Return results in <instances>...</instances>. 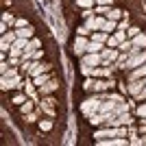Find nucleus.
I'll list each match as a JSON object with an SVG mask.
<instances>
[{"label": "nucleus", "mask_w": 146, "mask_h": 146, "mask_svg": "<svg viewBox=\"0 0 146 146\" xmlns=\"http://www.w3.org/2000/svg\"><path fill=\"white\" fill-rule=\"evenodd\" d=\"M94 137H96V140H107V137H118V131H116V127H107V124H105V129H98L96 133H94Z\"/></svg>", "instance_id": "obj_9"}, {"label": "nucleus", "mask_w": 146, "mask_h": 146, "mask_svg": "<svg viewBox=\"0 0 146 146\" xmlns=\"http://www.w3.org/2000/svg\"><path fill=\"white\" fill-rule=\"evenodd\" d=\"M135 113H137V116H140L142 120H144V118H146V103H142L140 107H137V109H135Z\"/></svg>", "instance_id": "obj_32"}, {"label": "nucleus", "mask_w": 146, "mask_h": 146, "mask_svg": "<svg viewBox=\"0 0 146 146\" xmlns=\"http://www.w3.org/2000/svg\"><path fill=\"white\" fill-rule=\"evenodd\" d=\"M13 26H15V29H24V26H29V24H26V20H24V18H18Z\"/></svg>", "instance_id": "obj_36"}, {"label": "nucleus", "mask_w": 146, "mask_h": 146, "mask_svg": "<svg viewBox=\"0 0 146 146\" xmlns=\"http://www.w3.org/2000/svg\"><path fill=\"white\" fill-rule=\"evenodd\" d=\"M33 103H35V100H33V98H29V100H26V103H22L20 105V109H22V113H29V111H33Z\"/></svg>", "instance_id": "obj_24"}, {"label": "nucleus", "mask_w": 146, "mask_h": 146, "mask_svg": "<svg viewBox=\"0 0 146 146\" xmlns=\"http://www.w3.org/2000/svg\"><path fill=\"white\" fill-rule=\"evenodd\" d=\"M35 83H33V81H29V79H26L24 81V92H26V96H29V98H33V100H37V92H35Z\"/></svg>", "instance_id": "obj_13"}, {"label": "nucleus", "mask_w": 146, "mask_h": 146, "mask_svg": "<svg viewBox=\"0 0 146 146\" xmlns=\"http://www.w3.org/2000/svg\"><path fill=\"white\" fill-rule=\"evenodd\" d=\"M107 22V18L105 15H92V18H85V26L92 31V33H96V31H103V24Z\"/></svg>", "instance_id": "obj_4"}, {"label": "nucleus", "mask_w": 146, "mask_h": 146, "mask_svg": "<svg viewBox=\"0 0 146 146\" xmlns=\"http://www.w3.org/2000/svg\"><path fill=\"white\" fill-rule=\"evenodd\" d=\"M135 100H146V85L142 87V92H137V94H135Z\"/></svg>", "instance_id": "obj_38"}, {"label": "nucleus", "mask_w": 146, "mask_h": 146, "mask_svg": "<svg viewBox=\"0 0 146 146\" xmlns=\"http://www.w3.org/2000/svg\"><path fill=\"white\" fill-rule=\"evenodd\" d=\"M87 44H90V39H87L85 35H79V37H76V42H74V55L83 57L87 52Z\"/></svg>", "instance_id": "obj_8"}, {"label": "nucleus", "mask_w": 146, "mask_h": 146, "mask_svg": "<svg viewBox=\"0 0 146 146\" xmlns=\"http://www.w3.org/2000/svg\"><path fill=\"white\" fill-rule=\"evenodd\" d=\"M18 39V33L15 31H11V33H2V37H0V42H7V44H13Z\"/></svg>", "instance_id": "obj_22"}, {"label": "nucleus", "mask_w": 146, "mask_h": 146, "mask_svg": "<svg viewBox=\"0 0 146 146\" xmlns=\"http://www.w3.org/2000/svg\"><path fill=\"white\" fill-rule=\"evenodd\" d=\"M18 37H24V39H31L33 37V26H24V29H15Z\"/></svg>", "instance_id": "obj_20"}, {"label": "nucleus", "mask_w": 146, "mask_h": 146, "mask_svg": "<svg viewBox=\"0 0 146 146\" xmlns=\"http://www.w3.org/2000/svg\"><path fill=\"white\" fill-rule=\"evenodd\" d=\"M103 31H105V33H109V35H111V33H116V31H118V22H116V20H107V22L103 24Z\"/></svg>", "instance_id": "obj_18"}, {"label": "nucleus", "mask_w": 146, "mask_h": 146, "mask_svg": "<svg viewBox=\"0 0 146 146\" xmlns=\"http://www.w3.org/2000/svg\"><path fill=\"white\" fill-rule=\"evenodd\" d=\"M100 103H103V100H100V98H98V94H96V96H92V98H87L85 103L81 105V111H83V113H85V116L90 118L92 113H96V111L100 109Z\"/></svg>", "instance_id": "obj_1"}, {"label": "nucleus", "mask_w": 146, "mask_h": 146, "mask_svg": "<svg viewBox=\"0 0 146 146\" xmlns=\"http://www.w3.org/2000/svg\"><path fill=\"white\" fill-rule=\"evenodd\" d=\"M144 83H146V76H144Z\"/></svg>", "instance_id": "obj_43"}, {"label": "nucleus", "mask_w": 146, "mask_h": 146, "mask_svg": "<svg viewBox=\"0 0 146 146\" xmlns=\"http://www.w3.org/2000/svg\"><path fill=\"white\" fill-rule=\"evenodd\" d=\"M142 63H146V50H140V52H129V61H127V70H133V68H140Z\"/></svg>", "instance_id": "obj_3"}, {"label": "nucleus", "mask_w": 146, "mask_h": 146, "mask_svg": "<svg viewBox=\"0 0 146 146\" xmlns=\"http://www.w3.org/2000/svg\"><path fill=\"white\" fill-rule=\"evenodd\" d=\"M113 85H116V81H113V79H107V81L94 79V83H92L90 92H105V90H111Z\"/></svg>", "instance_id": "obj_7"}, {"label": "nucleus", "mask_w": 146, "mask_h": 146, "mask_svg": "<svg viewBox=\"0 0 146 146\" xmlns=\"http://www.w3.org/2000/svg\"><path fill=\"white\" fill-rule=\"evenodd\" d=\"M92 15H94L92 9H83V18H92Z\"/></svg>", "instance_id": "obj_42"}, {"label": "nucleus", "mask_w": 146, "mask_h": 146, "mask_svg": "<svg viewBox=\"0 0 146 146\" xmlns=\"http://www.w3.org/2000/svg\"><path fill=\"white\" fill-rule=\"evenodd\" d=\"M76 5H79L81 9H92V7L96 5V0H76Z\"/></svg>", "instance_id": "obj_26"}, {"label": "nucleus", "mask_w": 146, "mask_h": 146, "mask_svg": "<svg viewBox=\"0 0 146 146\" xmlns=\"http://www.w3.org/2000/svg\"><path fill=\"white\" fill-rule=\"evenodd\" d=\"M2 76H7V79H11V76H18V68H13V66H11L5 74H2Z\"/></svg>", "instance_id": "obj_34"}, {"label": "nucleus", "mask_w": 146, "mask_h": 146, "mask_svg": "<svg viewBox=\"0 0 146 146\" xmlns=\"http://www.w3.org/2000/svg\"><path fill=\"white\" fill-rule=\"evenodd\" d=\"M48 68H50L48 63H42V61H31V70H29V74H31V76H37V74H44Z\"/></svg>", "instance_id": "obj_10"}, {"label": "nucleus", "mask_w": 146, "mask_h": 146, "mask_svg": "<svg viewBox=\"0 0 146 146\" xmlns=\"http://www.w3.org/2000/svg\"><path fill=\"white\" fill-rule=\"evenodd\" d=\"M144 79H135V81H129V94L131 96H135L137 92H142V87H144Z\"/></svg>", "instance_id": "obj_11"}, {"label": "nucleus", "mask_w": 146, "mask_h": 146, "mask_svg": "<svg viewBox=\"0 0 146 146\" xmlns=\"http://www.w3.org/2000/svg\"><path fill=\"white\" fill-rule=\"evenodd\" d=\"M100 57H103V66H113V63H116V59L120 57V50L105 46V48L100 50Z\"/></svg>", "instance_id": "obj_2"}, {"label": "nucleus", "mask_w": 146, "mask_h": 146, "mask_svg": "<svg viewBox=\"0 0 146 146\" xmlns=\"http://www.w3.org/2000/svg\"><path fill=\"white\" fill-rule=\"evenodd\" d=\"M35 120H37V113L29 111V113H26V122H35Z\"/></svg>", "instance_id": "obj_40"}, {"label": "nucleus", "mask_w": 146, "mask_h": 146, "mask_svg": "<svg viewBox=\"0 0 146 146\" xmlns=\"http://www.w3.org/2000/svg\"><path fill=\"white\" fill-rule=\"evenodd\" d=\"M26 100H29V96H26V92H24V94H18V96L13 98V103H15V105H22V103H26Z\"/></svg>", "instance_id": "obj_31"}, {"label": "nucleus", "mask_w": 146, "mask_h": 146, "mask_svg": "<svg viewBox=\"0 0 146 146\" xmlns=\"http://www.w3.org/2000/svg\"><path fill=\"white\" fill-rule=\"evenodd\" d=\"M81 63L98 68V66H103V57H100V52H85V55L81 57Z\"/></svg>", "instance_id": "obj_6"}, {"label": "nucleus", "mask_w": 146, "mask_h": 146, "mask_svg": "<svg viewBox=\"0 0 146 146\" xmlns=\"http://www.w3.org/2000/svg\"><path fill=\"white\" fill-rule=\"evenodd\" d=\"M146 76V63H142L140 68H133L129 72V81H135V79H144Z\"/></svg>", "instance_id": "obj_12"}, {"label": "nucleus", "mask_w": 146, "mask_h": 146, "mask_svg": "<svg viewBox=\"0 0 146 146\" xmlns=\"http://www.w3.org/2000/svg\"><path fill=\"white\" fill-rule=\"evenodd\" d=\"M122 18H124V13H122L120 9H113V7H111L109 13H107V20H116V22H120Z\"/></svg>", "instance_id": "obj_17"}, {"label": "nucleus", "mask_w": 146, "mask_h": 146, "mask_svg": "<svg viewBox=\"0 0 146 146\" xmlns=\"http://www.w3.org/2000/svg\"><path fill=\"white\" fill-rule=\"evenodd\" d=\"M15 20H18V18H13L11 13H2V22H7L9 26H11V24H15Z\"/></svg>", "instance_id": "obj_30"}, {"label": "nucleus", "mask_w": 146, "mask_h": 146, "mask_svg": "<svg viewBox=\"0 0 146 146\" xmlns=\"http://www.w3.org/2000/svg\"><path fill=\"white\" fill-rule=\"evenodd\" d=\"M39 129H42V131H50V129H52V122L50 120H42L39 122Z\"/></svg>", "instance_id": "obj_33"}, {"label": "nucleus", "mask_w": 146, "mask_h": 146, "mask_svg": "<svg viewBox=\"0 0 146 146\" xmlns=\"http://www.w3.org/2000/svg\"><path fill=\"white\" fill-rule=\"evenodd\" d=\"M76 33H79V35H85V37H87V35H90V33H92V31L87 29L85 24H83V26H79V29H76Z\"/></svg>", "instance_id": "obj_37"}, {"label": "nucleus", "mask_w": 146, "mask_h": 146, "mask_svg": "<svg viewBox=\"0 0 146 146\" xmlns=\"http://www.w3.org/2000/svg\"><path fill=\"white\" fill-rule=\"evenodd\" d=\"M92 39L98 44H105L107 46V39H109V33H105V31H96V33H92Z\"/></svg>", "instance_id": "obj_15"}, {"label": "nucleus", "mask_w": 146, "mask_h": 146, "mask_svg": "<svg viewBox=\"0 0 146 146\" xmlns=\"http://www.w3.org/2000/svg\"><path fill=\"white\" fill-rule=\"evenodd\" d=\"M140 33H142V31L137 29V26H129V29H127V35H129V39H133V37H135V35H140Z\"/></svg>", "instance_id": "obj_29"}, {"label": "nucleus", "mask_w": 146, "mask_h": 146, "mask_svg": "<svg viewBox=\"0 0 146 146\" xmlns=\"http://www.w3.org/2000/svg\"><path fill=\"white\" fill-rule=\"evenodd\" d=\"M131 42H133V46H135V48H142V50L146 48V35H144V33H140V35H135L133 39H131Z\"/></svg>", "instance_id": "obj_16"}, {"label": "nucleus", "mask_w": 146, "mask_h": 146, "mask_svg": "<svg viewBox=\"0 0 146 146\" xmlns=\"http://www.w3.org/2000/svg\"><path fill=\"white\" fill-rule=\"evenodd\" d=\"M109 9L111 7H107V5H96V15H105V18H107Z\"/></svg>", "instance_id": "obj_27"}, {"label": "nucleus", "mask_w": 146, "mask_h": 146, "mask_svg": "<svg viewBox=\"0 0 146 146\" xmlns=\"http://www.w3.org/2000/svg\"><path fill=\"white\" fill-rule=\"evenodd\" d=\"M118 29H122V31H127L129 29V20H127V13H124V18L118 22Z\"/></svg>", "instance_id": "obj_35"}, {"label": "nucleus", "mask_w": 146, "mask_h": 146, "mask_svg": "<svg viewBox=\"0 0 146 146\" xmlns=\"http://www.w3.org/2000/svg\"><path fill=\"white\" fill-rule=\"evenodd\" d=\"M24 85V81H22V76H11V79H7V76H2V81H0V87L2 90H18V87Z\"/></svg>", "instance_id": "obj_5"}, {"label": "nucleus", "mask_w": 146, "mask_h": 146, "mask_svg": "<svg viewBox=\"0 0 146 146\" xmlns=\"http://www.w3.org/2000/svg\"><path fill=\"white\" fill-rule=\"evenodd\" d=\"M131 48H133V42H131V39H124V42L118 46V50H120V52H131Z\"/></svg>", "instance_id": "obj_23"}, {"label": "nucleus", "mask_w": 146, "mask_h": 146, "mask_svg": "<svg viewBox=\"0 0 146 146\" xmlns=\"http://www.w3.org/2000/svg\"><path fill=\"white\" fill-rule=\"evenodd\" d=\"M129 144L131 146H146V137H129Z\"/></svg>", "instance_id": "obj_25"}, {"label": "nucleus", "mask_w": 146, "mask_h": 146, "mask_svg": "<svg viewBox=\"0 0 146 146\" xmlns=\"http://www.w3.org/2000/svg\"><path fill=\"white\" fill-rule=\"evenodd\" d=\"M103 48H105V44H98L94 39H90V44H87V52H100Z\"/></svg>", "instance_id": "obj_21"}, {"label": "nucleus", "mask_w": 146, "mask_h": 146, "mask_svg": "<svg viewBox=\"0 0 146 146\" xmlns=\"http://www.w3.org/2000/svg\"><path fill=\"white\" fill-rule=\"evenodd\" d=\"M48 81H50V76H48V74H46V72H44V74H37V76H33V83H35L37 87H42V85H46V83H48Z\"/></svg>", "instance_id": "obj_19"}, {"label": "nucleus", "mask_w": 146, "mask_h": 146, "mask_svg": "<svg viewBox=\"0 0 146 146\" xmlns=\"http://www.w3.org/2000/svg\"><path fill=\"white\" fill-rule=\"evenodd\" d=\"M96 5H107V7H113V0H96Z\"/></svg>", "instance_id": "obj_41"}, {"label": "nucleus", "mask_w": 146, "mask_h": 146, "mask_svg": "<svg viewBox=\"0 0 146 146\" xmlns=\"http://www.w3.org/2000/svg\"><path fill=\"white\" fill-rule=\"evenodd\" d=\"M55 90H57V81H55V79H50L46 85L39 87V94H42V96H46V94H50V92H55Z\"/></svg>", "instance_id": "obj_14"}, {"label": "nucleus", "mask_w": 146, "mask_h": 146, "mask_svg": "<svg viewBox=\"0 0 146 146\" xmlns=\"http://www.w3.org/2000/svg\"><path fill=\"white\" fill-rule=\"evenodd\" d=\"M42 57H44V50H39V48H37L35 52H33V61H42Z\"/></svg>", "instance_id": "obj_39"}, {"label": "nucleus", "mask_w": 146, "mask_h": 146, "mask_svg": "<svg viewBox=\"0 0 146 146\" xmlns=\"http://www.w3.org/2000/svg\"><path fill=\"white\" fill-rule=\"evenodd\" d=\"M81 74H83V76H94V68L83 63V66H81Z\"/></svg>", "instance_id": "obj_28"}]
</instances>
